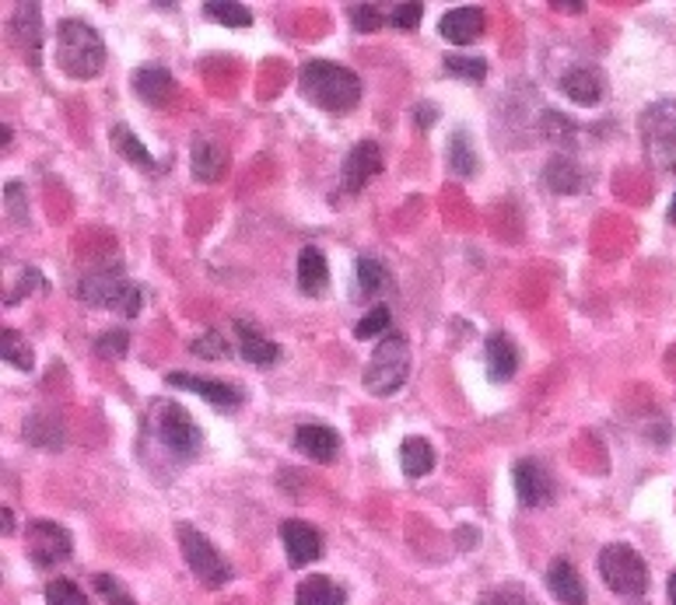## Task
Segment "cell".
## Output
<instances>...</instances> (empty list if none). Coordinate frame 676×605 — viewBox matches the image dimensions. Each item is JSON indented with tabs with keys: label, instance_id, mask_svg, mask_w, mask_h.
I'll use <instances>...</instances> for the list:
<instances>
[{
	"label": "cell",
	"instance_id": "43",
	"mask_svg": "<svg viewBox=\"0 0 676 605\" xmlns=\"http://www.w3.org/2000/svg\"><path fill=\"white\" fill-rule=\"evenodd\" d=\"M434 119H439V109H434L431 102H421L418 109H414V123H418V130H428Z\"/></svg>",
	"mask_w": 676,
	"mask_h": 605
},
{
	"label": "cell",
	"instance_id": "5",
	"mask_svg": "<svg viewBox=\"0 0 676 605\" xmlns=\"http://www.w3.org/2000/svg\"><path fill=\"white\" fill-rule=\"evenodd\" d=\"M410 375V347L403 333H385L375 344L369 365H365V389L372 396H393L403 389Z\"/></svg>",
	"mask_w": 676,
	"mask_h": 605
},
{
	"label": "cell",
	"instance_id": "46",
	"mask_svg": "<svg viewBox=\"0 0 676 605\" xmlns=\"http://www.w3.org/2000/svg\"><path fill=\"white\" fill-rule=\"evenodd\" d=\"M0 515H4V536H11V532H14V512H11V507H4Z\"/></svg>",
	"mask_w": 676,
	"mask_h": 605
},
{
	"label": "cell",
	"instance_id": "10",
	"mask_svg": "<svg viewBox=\"0 0 676 605\" xmlns=\"http://www.w3.org/2000/svg\"><path fill=\"white\" fill-rule=\"evenodd\" d=\"M281 543H284V553H287V561H292V567H308L326 553L320 528H312L308 522H298V518H287L281 525Z\"/></svg>",
	"mask_w": 676,
	"mask_h": 605
},
{
	"label": "cell",
	"instance_id": "1",
	"mask_svg": "<svg viewBox=\"0 0 676 605\" xmlns=\"http://www.w3.org/2000/svg\"><path fill=\"white\" fill-rule=\"evenodd\" d=\"M75 295H78L85 305L109 308V311H116V316H124V319L140 316V308L148 305V290H144L140 284H130L127 274L119 270L116 262L95 266V270H88V274L78 280Z\"/></svg>",
	"mask_w": 676,
	"mask_h": 605
},
{
	"label": "cell",
	"instance_id": "3",
	"mask_svg": "<svg viewBox=\"0 0 676 605\" xmlns=\"http://www.w3.org/2000/svg\"><path fill=\"white\" fill-rule=\"evenodd\" d=\"M57 63L67 78L91 81L106 67V42L78 18H63L57 26Z\"/></svg>",
	"mask_w": 676,
	"mask_h": 605
},
{
	"label": "cell",
	"instance_id": "4",
	"mask_svg": "<svg viewBox=\"0 0 676 605\" xmlns=\"http://www.w3.org/2000/svg\"><path fill=\"white\" fill-rule=\"evenodd\" d=\"M151 430L155 438L173 452L176 458H197L204 448V430L200 424L189 417V409L168 399H155L151 403Z\"/></svg>",
	"mask_w": 676,
	"mask_h": 605
},
{
	"label": "cell",
	"instance_id": "8",
	"mask_svg": "<svg viewBox=\"0 0 676 605\" xmlns=\"http://www.w3.org/2000/svg\"><path fill=\"white\" fill-rule=\"evenodd\" d=\"M176 539H179V546H183V556H186L189 571L197 574L200 585H207V588L228 585L235 571H232V564L225 561V556L210 546L207 536H200V532L193 528V525H176Z\"/></svg>",
	"mask_w": 676,
	"mask_h": 605
},
{
	"label": "cell",
	"instance_id": "40",
	"mask_svg": "<svg viewBox=\"0 0 676 605\" xmlns=\"http://www.w3.org/2000/svg\"><path fill=\"white\" fill-rule=\"evenodd\" d=\"M347 11H351V26H354L357 32H375V29H382V11H379L375 4H351Z\"/></svg>",
	"mask_w": 676,
	"mask_h": 605
},
{
	"label": "cell",
	"instance_id": "20",
	"mask_svg": "<svg viewBox=\"0 0 676 605\" xmlns=\"http://www.w3.org/2000/svg\"><path fill=\"white\" fill-rule=\"evenodd\" d=\"M547 588H550L553 598L565 602V605H586V585H582V577H578L575 564L565 561V556L550 561V567H547Z\"/></svg>",
	"mask_w": 676,
	"mask_h": 605
},
{
	"label": "cell",
	"instance_id": "28",
	"mask_svg": "<svg viewBox=\"0 0 676 605\" xmlns=\"http://www.w3.org/2000/svg\"><path fill=\"white\" fill-rule=\"evenodd\" d=\"M449 168L460 179H473L477 172H480V158H477V151H473V140H470V133H463V130H455L452 133V140H449Z\"/></svg>",
	"mask_w": 676,
	"mask_h": 605
},
{
	"label": "cell",
	"instance_id": "11",
	"mask_svg": "<svg viewBox=\"0 0 676 605\" xmlns=\"http://www.w3.org/2000/svg\"><path fill=\"white\" fill-rule=\"evenodd\" d=\"M165 381L173 385V389L197 393V396L207 399L214 409H238V406H243V389H235V385H228V381L200 378V375H189V371H168Z\"/></svg>",
	"mask_w": 676,
	"mask_h": 605
},
{
	"label": "cell",
	"instance_id": "19",
	"mask_svg": "<svg viewBox=\"0 0 676 605\" xmlns=\"http://www.w3.org/2000/svg\"><path fill=\"white\" fill-rule=\"evenodd\" d=\"M134 91H137L140 102L165 106L176 91V78L168 75V67H161V63H144L134 75Z\"/></svg>",
	"mask_w": 676,
	"mask_h": 605
},
{
	"label": "cell",
	"instance_id": "45",
	"mask_svg": "<svg viewBox=\"0 0 676 605\" xmlns=\"http://www.w3.org/2000/svg\"><path fill=\"white\" fill-rule=\"evenodd\" d=\"M553 8L571 11V14H582V11H586V4H578V0H575V4H561V0H553Z\"/></svg>",
	"mask_w": 676,
	"mask_h": 605
},
{
	"label": "cell",
	"instance_id": "7",
	"mask_svg": "<svg viewBox=\"0 0 676 605\" xmlns=\"http://www.w3.org/2000/svg\"><path fill=\"white\" fill-rule=\"evenodd\" d=\"M596 567H599V577L607 581V588L624 598H641L648 592V567L627 543L602 546Z\"/></svg>",
	"mask_w": 676,
	"mask_h": 605
},
{
	"label": "cell",
	"instance_id": "33",
	"mask_svg": "<svg viewBox=\"0 0 676 605\" xmlns=\"http://www.w3.org/2000/svg\"><path fill=\"white\" fill-rule=\"evenodd\" d=\"M445 70L452 78H463V81H484L488 78V60L484 57H460V53H449Z\"/></svg>",
	"mask_w": 676,
	"mask_h": 605
},
{
	"label": "cell",
	"instance_id": "17",
	"mask_svg": "<svg viewBox=\"0 0 676 605\" xmlns=\"http://www.w3.org/2000/svg\"><path fill=\"white\" fill-rule=\"evenodd\" d=\"M8 36L14 39V46L21 53L29 57L32 67H39V46H42V18H39V8L36 4H18L11 26H8Z\"/></svg>",
	"mask_w": 676,
	"mask_h": 605
},
{
	"label": "cell",
	"instance_id": "26",
	"mask_svg": "<svg viewBox=\"0 0 676 605\" xmlns=\"http://www.w3.org/2000/svg\"><path fill=\"white\" fill-rule=\"evenodd\" d=\"M109 140H112V148H116L119 158H127L130 165L144 168V172H161V165L155 161V155H151L148 148H144V143H140L127 127H112Z\"/></svg>",
	"mask_w": 676,
	"mask_h": 605
},
{
	"label": "cell",
	"instance_id": "44",
	"mask_svg": "<svg viewBox=\"0 0 676 605\" xmlns=\"http://www.w3.org/2000/svg\"><path fill=\"white\" fill-rule=\"evenodd\" d=\"M477 528H455V543H460L463 549H473L477 546Z\"/></svg>",
	"mask_w": 676,
	"mask_h": 605
},
{
	"label": "cell",
	"instance_id": "48",
	"mask_svg": "<svg viewBox=\"0 0 676 605\" xmlns=\"http://www.w3.org/2000/svg\"><path fill=\"white\" fill-rule=\"evenodd\" d=\"M669 221H676V197H673V204H669Z\"/></svg>",
	"mask_w": 676,
	"mask_h": 605
},
{
	"label": "cell",
	"instance_id": "42",
	"mask_svg": "<svg viewBox=\"0 0 676 605\" xmlns=\"http://www.w3.org/2000/svg\"><path fill=\"white\" fill-rule=\"evenodd\" d=\"M29 287H46V280H42L36 270H26V274H21V284L14 287V295H11V298H4V305H18V301L26 298V295H32Z\"/></svg>",
	"mask_w": 676,
	"mask_h": 605
},
{
	"label": "cell",
	"instance_id": "37",
	"mask_svg": "<svg viewBox=\"0 0 676 605\" xmlns=\"http://www.w3.org/2000/svg\"><path fill=\"white\" fill-rule=\"evenodd\" d=\"M189 350L197 354V357H207V360H225V357H232V347L225 344V336L222 333H204V336H197V340L189 344Z\"/></svg>",
	"mask_w": 676,
	"mask_h": 605
},
{
	"label": "cell",
	"instance_id": "6",
	"mask_svg": "<svg viewBox=\"0 0 676 605\" xmlns=\"http://www.w3.org/2000/svg\"><path fill=\"white\" fill-rule=\"evenodd\" d=\"M641 143L645 158L659 172H676V99H659L641 112Z\"/></svg>",
	"mask_w": 676,
	"mask_h": 605
},
{
	"label": "cell",
	"instance_id": "32",
	"mask_svg": "<svg viewBox=\"0 0 676 605\" xmlns=\"http://www.w3.org/2000/svg\"><path fill=\"white\" fill-rule=\"evenodd\" d=\"M0 344H4V365L18 368V371H32V347L29 340L21 336L18 329H4V336H0Z\"/></svg>",
	"mask_w": 676,
	"mask_h": 605
},
{
	"label": "cell",
	"instance_id": "9",
	"mask_svg": "<svg viewBox=\"0 0 676 605\" xmlns=\"http://www.w3.org/2000/svg\"><path fill=\"white\" fill-rule=\"evenodd\" d=\"M26 539H29V561L36 567H57V564L70 561V553H75L70 532L57 522H46V518L29 522Z\"/></svg>",
	"mask_w": 676,
	"mask_h": 605
},
{
	"label": "cell",
	"instance_id": "21",
	"mask_svg": "<svg viewBox=\"0 0 676 605\" xmlns=\"http://www.w3.org/2000/svg\"><path fill=\"white\" fill-rule=\"evenodd\" d=\"M326 287H330L326 256L316 246H305L298 252V290H302V295H308V298H320Z\"/></svg>",
	"mask_w": 676,
	"mask_h": 605
},
{
	"label": "cell",
	"instance_id": "39",
	"mask_svg": "<svg viewBox=\"0 0 676 605\" xmlns=\"http://www.w3.org/2000/svg\"><path fill=\"white\" fill-rule=\"evenodd\" d=\"M480 605H537V602L522 585H501L480 598Z\"/></svg>",
	"mask_w": 676,
	"mask_h": 605
},
{
	"label": "cell",
	"instance_id": "16",
	"mask_svg": "<svg viewBox=\"0 0 676 605\" xmlns=\"http://www.w3.org/2000/svg\"><path fill=\"white\" fill-rule=\"evenodd\" d=\"M295 448L312 458V463H323L330 466L336 455H341V438H336V430L326 427V424H302L295 430Z\"/></svg>",
	"mask_w": 676,
	"mask_h": 605
},
{
	"label": "cell",
	"instance_id": "35",
	"mask_svg": "<svg viewBox=\"0 0 676 605\" xmlns=\"http://www.w3.org/2000/svg\"><path fill=\"white\" fill-rule=\"evenodd\" d=\"M390 323H393L390 308H385V305H375V308L365 311V319H361V323L354 326V336H357V340H372V336H379V333L390 329Z\"/></svg>",
	"mask_w": 676,
	"mask_h": 605
},
{
	"label": "cell",
	"instance_id": "36",
	"mask_svg": "<svg viewBox=\"0 0 676 605\" xmlns=\"http://www.w3.org/2000/svg\"><path fill=\"white\" fill-rule=\"evenodd\" d=\"M127 347H130L127 329H109V333H102V336H95V354L106 357V360L127 357Z\"/></svg>",
	"mask_w": 676,
	"mask_h": 605
},
{
	"label": "cell",
	"instance_id": "30",
	"mask_svg": "<svg viewBox=\"0 0 676 605\" xmlns=\"http://www.w3.org/2000/svg\"><path fill=\"white\" fill-rule=\"evenodd\" d=\"M390 274H385V266L379 262V259H372V256H365V259H357V287H361V295L365 298H375V295H382V290H390Z\"/></svg>",
	"mask_w": 676,
	"mask_h": 605
},
{
	"label": "cell",
	"instance_id": "12",
	"mask_svg": "<svg viewBox=\"0 0 676 605\" xmlns=\"http://www.w3.org/2000/svg\"><path fill=\"white\" fill-rule=\"evenodd\" d=\"M382 172V148L375 140H361L347 151L344 168H341V186L347 192H357L369 179H375Z\"/></svg>",
	"mask_w": 676,
	"mask_h": 605
},
{
	"label": "cell",
	"instance_id": "15",
	"mask_svg": "<svg viewBox=\"0 0 676 605\" xmlns=\"http://www.w3.org/2000/svg\"><path fill=\"white\" fill-rule=\"evenodd\" d=\"M439 36L452 46H470L484 36V11L467 4V8H452L442 14L439 21Z\"/></svg>",
	"mask_w": 676,
	"mask_h": 605
},
{
	"label": "cell",
	"instance_id": "18",
	"mask_svg": "<svg viewBox=\"0 0 676 605\" xmlns=\"http://www.w3.org/2000/svg\"><path fill=\"white\" fill-rule=\"evenodd\" d=\"M235 336H238V354H243L249 365H256V368L277 365L281 347L271 340V336H263L249 319H235Z\"/></svg>",
	"mask_w": 676,
	"mask_h": 605
},
{
	"label": "cell",
	"instance_id": "47",
	"mask_svg": "<svg viewBox=\"0 0 676 605\" xmlns=\"http://www.w3.org/2000/svg\"><path fill=\"white\" fill-rule=\"evenodd\" d=\"M666 595H669V602L676 605V574L669 577V585H666Z\"/></svg>",
	"mask_w": 676,
	"mask_h": 605
},
{
	"label": "cell",
	"instance_id": "13",
	"mask_svg": "<svg viewBox=\"0 0 676 605\" xmlns=\"http://www.w3.org/2000/svg\"><path fill=\"white\" fill-rule=\"evenodd\" d=\"M512 483H516V497L526 507H543L553 500V476L537 463V458H522V463L512 469Z\"/></svg>",
	"mask_w": 676,
	"mask_h": 605
},
{
	"label": "cell",
	"instance_id": "22",
	"mask_svg": "<svg viewBox=\"0 0 676 605\" xmlns=\"http://www.w3.org/2000/svg\"><path fill=\"white\" fill-rule=\"evenodd\" d=\"M484 357H488V375H491V381H509V378L516 375V368H519V347H516V340H512L509 333L488 336Z\"/></svg>",
	"mask_w": 676,
	"mask_h": 605
},
{
	"label": "cell",
	"instance_id": "29",
	"mask_svg": "<svg viewBox=\"0 0 676 605\" xmlns=\"http://www.w3.org/2000/svg\"><path fill=\"white\" fill-rule=\"evenodd\" d=\"M204 18L222 21L228 29H246L253 26V11L246 4H232V0H207L204 4Z\"/></svg>",
	"mask_w": 676,
	"mask_h": 605
},
{
	"label": "cell",
	"instance_id": "31",
	"mask_svg": "<svg viewBox=\"0 0 676 605\" xmlns=\"http://www.w3.org/2000/svg\"><path fill=\"white\" fill-rule=\"evenodd\" d=\"M540 133H543V140H550L553 148H571V140H575V123L565 116V112H558V109H547L543 116H540Z\"/></svg>",
	"mask_w": 676,
	"mask_h": 605
},
{
	"label": "cell",
	"instance_id": "25",
	"mask_svg": "<svg viewBox=\"0 0 676 605\" xmlns=\"http://www.w3.org/2000/svg\"><path fill=\"white\" fill-rule=\"evenodd\" d=\"M543 182H547L553 192H578V189L586 186L582 168H578L568 155H553V158L543 165Z\"/></svg>",
	"mask_w": 676,
	"mask_h": 605
},
{
	"label": "cell",
	"instance_id": "23",
	"mask_svg": "<svg viewBox=\"0 0 676 605\" xmlns=\"http://www.w3.org/2000/svg\"><path fill=\"white\" fill-rule=\"evenodd\" d=\"M189 168H193V179H200V182H217V179L225 176V168H228V155H225L222 143H214V140H197V143H193Z\"/></svg>",
	"mask_w": 676,
	"mask_h": 605
},
{
	"label": "cell",
	"instance_id": "24",
	"mask_svg": "<svg viewBox=\"0 0 676 605\" xmlns=\"http://www.w3.org/2000/svg\"><path fill=\"white\" fill-rule=\"evenodd\" d=\"M344 602H347V592L323 574L305 577L295 592V605H344Z\"/></svg>",
	"mask_w": 676,
	"mask_h": 605
},
{
	"label": "cell",
	"instance_id": "38",
	"mask_svg": "<svg viewBox=\"0 0 676 605\" xmlns=\"http://www.w3.org/2000/svg\"><path fill=\"white\" fill-rule=\"evenodd\" d=\"M91 585H95V592L102 595L106 605H134L130 592H127L124 585H119V581H116L112 574H95V577H91Z\"/></svg>",
	"mask_w": 676,
	"mask_h": 605
},
{
	"label": "cell",
	"instance_id": "2",
	"mask_svg": "<svg viewBox=\"0 0 676 605\" xmlns=\"http://www.w3.org/2000/svg\"><path fill=\"white\" fill-rule=\"evenodd\" d=\"M298 85L305 99L326 112H351L361 102V78L333 60H308Z\"/></svg>",
	"mask_w": 676,
	"mask_h": 605
},
{
	"label": "cell",
	"instance_id": "14",
	"mask_svg": "<svg viewBox=\"0 0 676 605\" xmlns=\"http://www.w3.org/2000/svg\"><path fill=\"white\" fill-rule=\"evenodd\" d=\"M558 88L575 106H596V102L607 99V78H602V70H596L589 63H578V67L565 70Z\"/></svg>",
	"mask_w": 676,
	"mask_h": 605
},
{
	"label": "cell",
	"instance_id": "41",
	"mask_svg": "<svg viewBox=\"0 0 676 605\" xmlns=\"http://www.w3.org/2000/svg\"><path fill=\"white\" fill-rule=\"evenodd\" d=\"M421 18H424V4H396L393 11H390V21L396 29H418L421 26Z\"/></svg>",
	"mask_w": 676,
	"mask_h": 605
},
{
	"label": "cell",
	"instance_id": "34",
	"mask_svg": "<svg viewBox=\"0 0 676 605\" xmlns=\"http://www.w3.org/2000/svg\"><path fill=\"white\" fill-rule=\"evenodd\" d=\"M46 605H91V602L75 585V581L57 577V581H50V585H46Z\"/></svg>",
	"mask_w": 676,
	"mask_h": 605
},
{
	"label": "cell",
	"instance_id": "27",
	"mask_svg": "<svg viewBox=\"0 0 676 605\" xmlns=\"http://www.w3.org/2000/svg\"><path fill=\"white\" fill-rule=\"evenodd\" d=\"M400 469L410 479H421L434 469V448L424 438H406L400 445Z\"/></svg>",
	"mask_w": 676,
	"mask_h": 605
}]
</instances>
